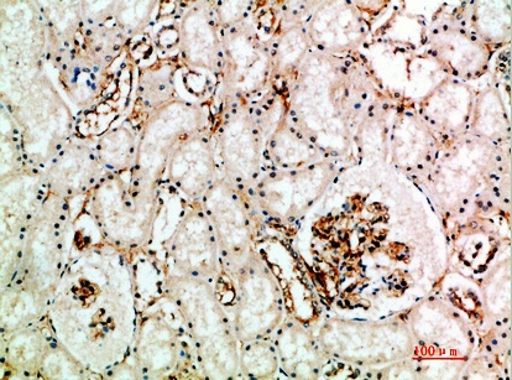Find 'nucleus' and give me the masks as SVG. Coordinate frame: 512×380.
<instances>
[{"label": "nucleus", "mask_w": 512, "mask_h": 380, "mask_svg": "<svg viewBox=\"0 0 512 380\" xmlns=\"http://www.w3.org/2000/svg\"><path fill=\"white\" fill-rule=\"evenodd\" d=\"M45 319L56 340L101 378L127 359L139 317L125 254L102 242L70 259Z\"/></svg>", "instance_id": "1"}, {"label": "nucleus", "mask_w": 512, "mask_h": 380, "mask_svg": "<svg viewBox=\"0 0 512 380\" xmlns=\"http://www.w3.org/2000/svg\"><path fill=\"white\" fill-rule=\"evenodd\" d=\"M161 291L184 324L201 377H239L240 342L212 281L167 273Z\"/></svg>", "instance_id": "2"}, {"label": "nucleus", "mask_w": 512, "mask_h": 380, "mask_svg": "<svg viewBox=\"0 0 512 380\" xmlns=\"http://www.w3.org/2000/svg\"><path fill=\"white\" fill-rule=\"evenodd\" d=\"M2 102L19 130L26 166L44 170L73 138L75 118L69 106L44 74L9 83Z\"/></svg>", "instance_id": "3"}, {"label": "nucleus", "mask_w": 512, "mask_h": 380, "mask_svg": "<svg viewBox=\"0 0 512 380\" xmlns=\"http://www.w3.org/2000/svg\"><path fill=\"white\" fill-rule=\"evenodd\" d=\"M160 203L159 187L134 184L128 174H107L86 196L88 215L102 241L123 254L153 241Z\"/></svg>", "instance_id": "4"}, {"label": "nucleus", "mask_w": 512, "mask_h": 380, "mask_svg": "<svg viewBox=\"0 0 512 380\" xmlns=\"http://www.w3.org/2000/svg\"><path fill=\"white\" fill-rule=\"evenodd\" d=\"M70 202L51 194L26 227L18 285L49 307L70 260Z\"/></svg>", "instance_id": "5"}, {"label": "nucleus", "mask_w": 512, "mask_h": 380, "mask_svg": "<svg viewBox=\"0 0 512 380\" xmlns=\"http://www.w3.org/2000/svg\"><path fill=\"white\" fill-rule=\"evenodd\" d=\"M205 109L176 100L156 111L139 128L137 158L129 178L139 186L160 187L174 150L191 135L207 129Z\"/></svg>", "instance_id": "6"}, {"label": "nucleus", "mask_w": 512, "mask_h": 380, "mask_svg": "<svg viewBox=\"0 0 512 380\" xmlns=\"http://www.w3.org/2000/svg\"><path fill=\"white\" fill-rule=\"evenodd\" d=\"M128 358L139 379L202 378L184 324L175 326L163 310L139 317Z\"/></svg>", "instance_id": "7"}, {"label": "nucleus", "mask_w": 512, "mask_h": 380, "mask_svg": "<svg viewBox=\"0 0 512 380\" xmlns=\"http://www.w3.org/2000/svg\"><path fill=\"white\" fill-rule=\"evenodd\" d=\"M268 132L269 123L263 114L247 104L227 107L213 132L223 178L247 196L259 180Z\"/></svg>", "instance_id": "8"}, {"label": "nucleus", "mask_w": 512, "mask_h": 380, "mask_svg": "<svg viewBox=\"0 0 512 380\" xmlns=\"http://www.w3.org/2000/svg\"><path fill=\"white\" fill-rule=\"evenodd\" d=\"M233 280L237 281V300L232 321L240 345L269 336L284 317L278 280L258 253Z\"/></svg>", "instance_id": "9"}, {"label": "nucleus", "mask_w": 512, "mask_h": 380, "mask_svg": "<svg viewBox=\"0 0 512 380\" xmlns=\"http://www.w3.org/2000/svg\"><path fill=\"white\" fill-rule=\"evenodd\" d=\"M250 203L247 194L223 176L201 199L216 233L224 272L232 279L256 253L252 246Z\"/></svg>", "instance_id": "10"}, {"label": "nucleus", "mask_w": 512, "mask_h": 380, "mask_svg": "<svg viewBox=\"0 0 512 380\" xmlns=\"http://www.w3.org/2000/svg\"><path fill=\"white\" fill-rule=\"evenodd\" d=\"M164 247L171 273L213 283L224 272L216 233L201 201L188 202L184 216Z\"/></svg>", "instance_id": "11"}, {"label": "nucleus", "mask_w": 512, "mask_h": 380, "mask_svg": "<svg viewBox=\"0 0 512 380\" xmlns=\"http://www.w3.org/2000/svg\"><path fill=\"white\" fill-rule=\"evenodd\" d=\"M222 96L226 107L245 104L268 77L270 56L242 23L223 29Z\"/></svg>", "instance_id": "12"}, {"label": "nucleus", "mask_w": 512, "mask_h": 380, "mask_svg": "<svg viewBox=\"0 0 512 380\" xmlns=\"http://www.w3.org/2000/svg\"><path fill=\"white\" fill-rule=\"evenodd\" d=\"M326 164H318L307 170L275 171L256 181L248 194L261 211L270 216L290 220L299 217L328 184Z\"/></svg>", "instance_id": "13"}, {"label": "nucleus", "mask_w": 512, "mask_h": 380, "mask_svg": "<svg viewBox=\"0 0 512 380\" xmlns=\"http://www.w3.org/2000/svg\"><path fill=\"white\" fill-rule=\"evenodd\" d=\"M106 175L93 139L76 137L43 170L47 194L69 202L86 197Z\"/></svg>", "instance_id": "14"}, {"label": "nucleus", "mask_w": 512, "mask_h": 380, "mask_svg": "<svg viewBox=\"0 0 512 380\" xmlns=\"http://www.w3.org/2000/svg\"><path fill=\"white\" fill-rule=\"evenodd\" d=\"M165 176L188 202L201 201L214 182L221 178L213 133L207 128L177 145L167 163Z\"/></svg>", "instance_id": "15"}, {"label": "nucleus", "mask_w": 512, "mask_h": 380, "mask_svg": "<svg viewBox=\"0 0 512 380\" xmlns=\"http://www.w3.org/2000/svg\"><path fill=\"white\" fill-rule=\"evenodd\" d=\"M219 28L214 2L190 4L182 15L177 34V45L185 65L221 75L223 45Z\"/></svg>", "instance_id": "16"}, {"label": "nucleus", "mask_w": 512, "mask_h": 380, "mask_svg": "<svg viewBox=\"0 0 512 380\" xmlns=\"http://www.w3.org/2000/svg\"><path fill=\"white\" fill-rule=\"evenodd\" d=\"M112 62L83 48L81 41L57 61L60 85L76 107L91 108L106 97L112 82L109 71Z\"/></svg>", "instance_id": "17"}, {"label": "nucleus", "mask_w": 512, "mask_h": 380, "mask_svg": "<svg viewBox=\"0 0 512 380\" xmlns=\"http://www.w3.org/2000/svg\"><path fill=\"white\" fill-rule=\"evenodd\" d=\"M43 170L29 168L2 179V234H23L46 197Z\"/></svg>", "instance_id": "18"}, {"label": "nucleus", "mask_w": 512, "mask_h": 380, "mask_svg": "<svg viewBox=\"0 0 512 380\" xmlns=\"http://www.w3.org/2000/svg\"><path fill=\"white\" fill-rule=\"evenodd\" d=\"M52 338L46 319L2 336V379L39 378Z\"/></svg>", "instance_id": "19"}, {"label": "nucleus", "mask_w": 512, "mask_h": 380, "mask_svg": "<svg viewBox=\"0 0 512 380\" xmlns=\"http://www.w3.org/2000/svg\"><path fill=\"white\" fill-rule=\"evenodd\" d=\"M275 347L280 366L290 377L312 378L321 371L325 352L318 350L315 341L301 325L285 322Z\"/></svg>", "instance_id": "20"}, {"label": "nucleus", "mask_w": 512, "mask_h": 380, "mask_svg": "<svg viewBox=\"0 0 512 380\" xmlns=\"http://www.w3.org/2000/svg\"><path fill=\"white\" fill-rule=\"evenodd\" d=\"M138 134L122 124L93 139L94 150L107 174H130L137 158Z\"/></svg>", "instance_id": "21"}, {"label": "nucleus", "mask_w": 512, "mask_h": 380, "mask_svg": "<svg viewBox=\"0 0 512 380\" xmlns=\"http://www.w3.org/2000/svg\"><path fill=\"white\" fill-rule=\"evenodd\" d=\"M47 305L22 285L14 284L2 290L0 330L2 336L43 321Z\"/></svg>", "instance_id": "22"}, {"label": "nucleus", "mask_w": 512, "mask_h": 380, "mask_svg": "<svg viewBox=\"0 0 512 380\" xmlns=\"http://www.w3.org/2000/svg\"><path fill=\"white\" fill-rule=\"evenodd\" d=\"M176 98L174 72L169 67L141 71L134 113L139 111V116L144 118L145 122L156 111Z\"/></svg>", "instance_id": "23"}, {"label": "nucleus", "mask_w": 512, "mask_h": 380, "mask_svg": "<svg viewBox=\"0 0 512 380\" xmlns=\"http://www.w3.org/2000/svg\"><path fill=\"white\" fill-rule=\"evenodd\" d=\"M297 130L287 126L286 119H280L273 133L266 139L264 154H269L275 165L281 168L299 166L312 158L310 144Z\"/></svg>", "instance_id": "24"}, {"label": "nucleus", "mask_w": 512, "mask_h": 380, "mask_svg": "<svg viewBox=\"0 0 512 380\" xmlns=\"http://www.w3.org/2000/svg\"><path fill=\"white\" fill-rule=\"evenodd\" d=\"M40 379H97L91 371L62 343L52 338L40 368Z\"/></svg>", "instance_id": "25"}, {"label": "nucleus", "mask_w": 512, "mask_h": 380, "mask_svg": "<svg viewBox=\"0 0 512 380\" xmlns=\"http://www.w3.org/2000/svg\"><path fill=\"white\" fill-rule=\"evenodd\" d=\"M156 7V2H112L104 7L106 13L101 9L97 15L116 25L129 40L143 33Z\"/></svg>", "instance_id": "26"}, {"label": "nucleus", "mask_w": 512, "mask_h": 380, "mask_svg": "<svg viewBox=\"0 0 512 380\" xmlns=\"http://www.w3.org/2000/svg\"><path fill=\"white\" fill-rule=\"evenodd\" d=\"M279 357L276 347L261 340L250 341L240 345V374L247 378L269 379L278 372Z\"/></svg>", "instance_id": "27"}, {"label": "nucleus", "mask_w": 512, "mask_h": 380, "mask_svg": "<svg viewBox=\"0 0 512 380\" xmlns=\"http://www.w3.org/2000/svg\"><path fill=\"white\" fill-rule=\"evenodd\" d=\"M26 168L22 142L17 126L2 106V179Z\"/></svg>", "instance_id": "28"}]
</instances>
